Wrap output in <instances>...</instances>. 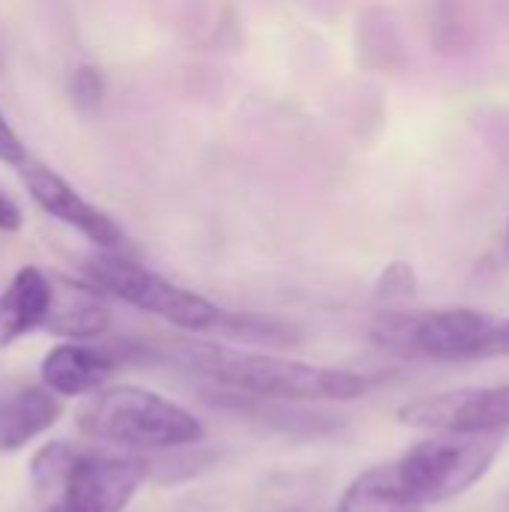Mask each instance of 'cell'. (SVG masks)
I'll return each instance as SVG.
<instances>
[{
	"label": "cell",
	"mask_w": 509,
	"mask_h": 512,
	"mask_svg": "<svg viewBox=\"0 0 509 512\" xmlns=\"http://www.w3.org/2000/svg\"><path fill=\"white\" fill-rule=\"evenodd\" d=\"M147 474L150 465L144 459L78 450L60 492V507L66 512H123Z\"/></svg>",
	"instance_id": "obj_7"
},
{
	"label": "cell",
	"mask_w": 509,
	"mask_h": 512,
	"mask_svg": "<svg viewBox=\"0 0 509 512\" xmlns=\"http://www.w3.org/2000/svg\"><path fill=\"white\" fill-rule=\"evenodd\" d=\"M51 279V303L42 330L69 342H87L108 330L111 306L93 282H75L69 276Z\"/></svg>",
	"instance_id": "obj_9"
},
{
	"label": "cell",
	"mask_w": 509,
	"mask_h": 512,
	"mask_svg": "<svg viewBox=\"0 0 509 512\" xmlns=\"http://www.w3.org/2000/svg\"><path fill=\"white\" fill-rule=\"evenodd\" d=\"M21 222H24V216H21L18 204L9 195L0 192V231H18Z\"/></svg>",
	"instance_id": "obj_19"
},
{
	"label": "cell",
	"mask_w": 509,
	"mask_h": 512,
	"mask_svg": "<svg viewBox=\"0 0 509 512\" xmlns=\"http://www.w3.org/2000/svg\"><path fill=\"white\" fill-rule=\"evenodd\" d=\"M84 438L135 453L195 447L207 438L204 423L183 405L144 387H102L78 408Z\"/></svg>",
	"instance_id": "obj_2"
},
{
	"label": "cell",
	"mask_w": 509,
	"mask_h": 512,
	"mask_svg": "<svg viewBox=\"0 0 509 512\" xmlns=\"http://www.w3.org/2000/svg\"><path fill=\"white\" fill-rule=\"evenodd\" d=\"M498 459V441L492 435H444L411 447L393 462V477L405 498L426 510L474 489Z\"/></svg>",
	"instance_id": "obj_3"
},
{
	"label": "cell",
	"mask_w": 509,
	"mask_h": 512,
	"mask_svg": "<svg viewBox=\"0 0 509 512\" xmlns=\"http://www.w3.org/2000/svg\"><path fill=\"white\" fill-rule=\"evenodd\" d=\"M117 369V360L108 351L87 348L81 342H63L42 357L39 378L42 387L60 399L90 396L102 390Z\"/></svg>",
	"instance_id": "obj_10"
},
{
	"label": "cell",
	"mask_w": 509,
	"mask_h": 512,
	"mask_svg": "<svg viewBox=\"0 0 509 512\" xmlns=\"http://www.w3.org/2000/svg\"><path fill=\"white\" fill-rule=\"evenodd\" d=\"M78 450L66 441L42 444L30 459V483L39 495H60Z\"/></svg>",
	"instance_id": "obj_14"
},
{
	"label": "cell",
	"mask_w": 509,
	"mask_h": 512,
	"mask_svg": "<svg viewBox=\"0 0 509 512\" xmlns=\"http://www.w3.org/2000/svg\"><path fill=\"white\" fill-rule=\"evenodd\" d=\"M21 177H24V186H27L30 198L48 216H54L57 222L75 228L96 249L117 252L123 246L120 225L108 213H102L99 207H93L87 198H81L57 171H51L48 165H39V162H24L21 165Z\"/></svg>",
	"instance_id": "obj_8"
},
{
	"label": "cell",
	"mask_w": 509,
	"mask_h": 512,
	"mask_svg": "<svg viewBox=\"0 0 509 512\" xmlns=\"http://www.w3.org/2000/svg\"><path fill=\"white\" fill-rule=\"evenodd\" d=\"M495 318L480 309L387 312L372 324V342L408 360H474L480 357Z\"/></svg>",
	"instance_id": "obj_5"
},
{
	"label": "cell",
	"mask_w": 509,
	"mask_h": 512,
	"mask_svg": "<svg viewBox=\"0 0 509 512\" xmlns=\"http://www.w3.org/2000/svg\"><path fill=\"white\" fill-rule=\"evenodd\" d=\"M51 303V279L39 267H21L0 294V348L45 324Z\"/></svg>",
	"instance_id": "obj_12"
},
{
	"label": "cell",
	"mask_w": 509,
	"mask_h": 512,
	"mask_svg": "<svg viewBox=\"0 0 509 512\" xmlns=\"http://www.w3.org/2000/svg\"><path fill=\"white\" fill-rule=\"evenodd\" d=\"M180 354L189 369L207 375L213 384L276 402H354L372 387L360 372L315 366L279 354H255L204 342L183 345Z\"/></svg>",
	"instance_id": "obj_1"
},
{
	"label": "cell",
	"mask_w": 509,
	"mask_h": 512,
	"mask_svg": "<svg viewBox=\"0 0 509 512\" xmlns=\"http://www.w3.org/2000/svg\"><path fill=\"white\" fill-rule=\"evenodd\" d=\"M336 512H420L399 489L393 468L378 465L363 471L339 498Z\"/></svg>",
	"instance_id": "obj_13"
},
{
	"label": "cell",
	"mask_w": 509,
	"mask_h": 512,
	"mask_svg": "<svg viewBox=\"0 0 509 512\" xmlns=\"http://www.w3.org/2000/svg\"><path fill=\"white\" fill-rule=\"evenodd\" d=\"M87 279L105 294V297H117L147 315H156L180 330H219L225 312L210 303L207 297L186 291L168 279H162L159 273L117 255V252H105L99 249L87 264Z\"/></svg>",
	"instance_id": "obj_4"
},
{
	"label": "cell",
	"mask_w": 509,
	"mask_h": 512,
	"mask_svg": "<svg viewBox=\"0 0 509 512\" xmlns=\"http://www.w3.org/2000/svg\"><path fill=\"white\" fill-rule=\"evenodd\" d=\"M507 243H509V225H507Z\"/></svg>",
	"instance_id": "obj_21"
},
{
	"label": "cell",
	"mask_w": 509,
	"mask_h": 512,
	"mask_svg": "<svg viewBox=\"0 0 509 512\" xmlns=\"http://www.w3.org/2000/svg\"><path fill=\"white\" fill-rule=\"evenodd\" d=\"M375 294L381 300H411L417 294V273L408 261H393L378 276Z\"/></svg>",
	"instance_id": "obj_15"
},
{
	"label": "cell",
	"mask_w": 509,
	"mask_h": 512,
	"mask_svg": "<svg viewBox=\"0 0 509 512\" xmlns=\"http://www.w3.org/2000/svg\"><path fill=\"white\" fill-rule=\"evenodd\" d=\"M48 512H66V510H63L60 504H54V507H51V510H48Z\"/></svg>",
	"instance_id": "obj_20"
},
{
	"label": "cell",
	"mask_w": 509,
	"mask_h": 512,
	"mask_svg": "<svg viewBox=\"0 0 509 512\" xmlns=\"http://www.w3.org/2000/svg\"><path fill=\"white\" fill-rule=\"evenodd\" d=\"M63 417V399L51 390L21 387L0 399V453L24 450Z\"/></svg>",
	"instance_id": "obj_11"
},
{
	"label": "cell",
	"mask_w": 509,
	"mask_h": 512,
	"mask_svg": "<svg viewBox=\"0 0 509 512\" xmlns=\"http://www.w3.org/2000/svg\"><path fill=\"white\" fill-rule=\"evenodd\" d=\"M72 99L78 108H93L102 99V78L93 66H81L72 75Z\"/></svg>",
	"instance_id": "obj_16"
},
{
	"label": "cell",
	"mask_w": 509,
	"mask_h": 512,
	"mask_svg": "<svg viewBox=\"0 0 509 512\" xmlns=\"http://www.w3.org/2000/svg\"><path fill=\"white\" fill-rule=\"evenodd\" d=\"M399 423L438 435H495L509 429V384L447 390L399 408Z\"/></svg>",
	"instance_id": "obj_6"
},
{
	"label": "cell",
	"mask_w": 509,
	"mask_h": 512,
	"mask_svg": "<svg viewBox=\"0 0 509 512\" xmlns=\"http://www.w3.org/2000/svg\"><path fill=\"white\" fill-rule=\"evenodd\" d=\"M480 357H509V318L507 321H495Z\"/></svg>",
	"instance_id": "obj_18"
},
{
	"label": "cell",
	"mask_w": 509,
	"mask_h": 512,
	"mask_svg": "<svg viewBox=\"0 0 509 512\" xmlns=\"http://www.w3.org/2000/svg\"><path fill=\"white\" fill-rule=\"evenodd\" d=\"M0 162H6V165H18V168L27 162L24 144H21V138L12 132V126L3 120V114H0Z\"/></svg>",
	"instance_id": "obj_17"
}]
</instances>
